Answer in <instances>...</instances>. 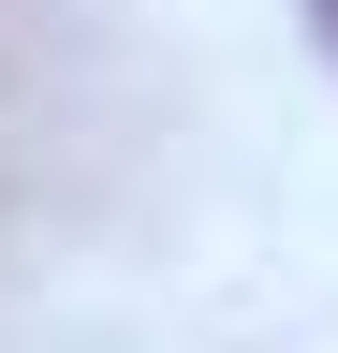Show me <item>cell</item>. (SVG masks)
<instances>
[{"instance_id": "1", "label": "cell", "mask_w": 338, "mask_h": 353, "mask_svg": "<svg viewBox=\"0 0 338 353\" xmlns=\"http://www.w3.org/2000/svg\"><path fill=\"white\" fill-rule=\"evenodd\" d=\"M324 15H338V0H324Z\"/></svg>"}]
</instances>
